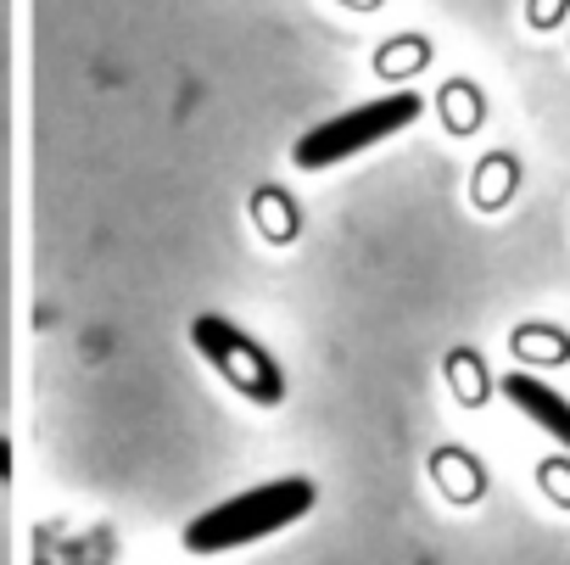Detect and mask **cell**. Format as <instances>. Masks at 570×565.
<instances>
[{
	"mask_svg": "<svg viewBox=\"0 0 570 565\" xmlns=\"http://www.w3.org/2000/svg\"><path fill=\"white\" fill-rule=\"evenodd\" d=\"M190 342H196V353H202L235 392H246L252 403H279V392H285L279 364H274L235 320H224V314H196V320H190Z\"/></svg>",
	"mask_w": 570,
	"mask_h": 565,
	"instance_id": "3957f363",
	"label": "cell"
},
{
	"mask_svg": "<svg viewBox=\"0 0 570 565\" xmlns=\"http://www.w3.org/2000/svg\"><path fill=\"white\" fill-rule=\"evenodd\" d=\"M420 113H425V96H414V90L375 96V101H364V107H353V113H336V118H325L320 129H308L292 157H297V168H336V163H347V157H358V152L392 140V135L409 129Z\"/></svg>",
	"mask_w": 570,
	"mask_h": 565,
	"instance_id": "7a4b0ae2",
	"label": "cell"
},
{
	"mask_svg": "<svg viewBox=\"0 0 570 565\" xmlns=\"http://www.w3.org/2000/svg\"><path fill=\"white\" fill-rule=\"evenodd\" d=\"M503 398H509L537 431H548V437L570 454V398H564V392H553V387L537 381L531 370H509V376H503Z\"/></svg>",
	"mask_w": 570,
	"mask_h": 565,
	"instance_id": "277c9868",
	"label": "cell"
},
{
	"mask_svg": "<svg viewBox=\"0 0 570 565\" xmlns=\"http://www.w3.org/2000/svg\"><path fill=\"white\" fill-rule=\"evenodd\" d=\"M314 498H320V487L308 476L257 481V487H246V493L202 509L185 526V548L190 554H229V548L263 543L268 532H285V526H297L303 515H314Z\"/></svg>",
	"mask_w": 570,
	"mask_h": 565,
	"instance_id": "6da1fadb",
	"label": "cell"
}]
</instances>
